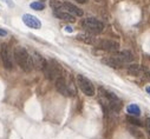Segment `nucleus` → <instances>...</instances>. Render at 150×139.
<instances>
[{"label": "nucleus", "mask_w": 150, "mask_h": 139, "mask_svg": "<svg viewBox=\"0 0 150 139\" xmlns=\"http://www.w3.org/2000/svg\"><path fill=\"white\" fill-rule=\"evenodd\" d=\"M98 48L108 51V52H117L120 50V44L115 40H100L95 44Z\"/></svg>", "instance_id": "6e6552de"}, {"label": "nucleus", "mask_w": 150, "mask_h": 139, "mask_svg": "<svg viewBox=\"0 0 150 139\" xmlns=\"http://www.w3.org/2000/svg\"><path fill=\"white\" fill-rule=\"evenodd\" d=\"M128 72L131 74V76H139L142 72H143V68L139 66V65H130L128 67Z\"/></svg>", "instance_id": "dca6fc26"}, {"label": "nucleus", "mask_w": 150, "mask_h": 139, "mask_svg": "<svg viewBox=\"0 0 150 139\" xmlns=\"http://www.w3.org/2000/svg\"><path fill=\"white\" fill-rule=\"evenodd\" d=\"M54 81H56V88L58 90L59 93H62L63 95H66V97L73 95V91L71 90V86L67 84L66 79L63 76L59 77L58 79H56Z\"/></svg>", "instance_id": "423d86ee"}, {"label": "nucleus", "mask_w": 150, "mask_h": 139, "mask_svg": "<svg viewBox=\"0 0 150 139\" xmlns=\"http://www.w3.org/2000/svg\"><path fill=\"white\" fill-rule=\"evenodd\" d=\"M43 71H44L45 76H46V78L50 79V80H56L59 77H62V67L54 60L47 61L46 66H45V68L43 70Z\"/></svg>", "instance_id": "7ed1b4c3"}, {"label": "nucleus", "mask_w": 150, "mask_h": 139, "mask_svg": "<svg viewBox=\"0 0 150 139\" xmlns=\"http://www.w3.org/2000/svg\"><path fill=\"white\" fill-rule=\"evenodd\" d=\"M23 21H24V24H25L27 27L33 28V29H39V28L42 27L40 20L37 18V17L32 15V14H24V15H23Z\"/></svg>", "instance_id": "1a4fd4ad"}, {"label": "nucleus", "mask_w": 150, "mask_h": 139, "mask_svg": "<svg viewBox=\"0 0 150 139\" xmlns=\"http://www.w3.org/2000/svg\"><path fill=\"white\" fill-rule=\"evenodd\" d=\"M128 120L132 124V125H136V126H142V123L137 119V118H135V117H132V116H129L128 117Z\"/></svg>", "instance_id": "a211bd4d"}, {"label": "nucleus", "mask_w": 150, "mask_h": 139, "mask_svg": "<svg viewBox=\"0 0 150 139\" xmlns=\"http://www.w3.org/2000/svg\"><path fill=\"white\" fill-rule=\"evenodd\" d=\"M112 57H114L122 66L124 64H128V62H130V61L134 60V57H132V54L129 51H122V52H118L117 51V52H114Z\"/></svg>", "instance_id": "9d476101"}, {"label": "nucleus", "mask_w": 150, "mask_h": 139, "mask_svg": "<svg viewBox=\"0 0 150 139\" xmlns=\"http://www.w3.org/2000/svg\"><path fill=\"white\" fill-rule=\"evenodd\" d=\"M82 26L90 33L93 34H99L103 32L104 28V24L102 21H99L96 18H86L82 21Z\"/></svg>", "instance_id": "20e7f679"}, {"label": "nucleus", "mask_w": 150, "mask_h": 139, "mask_svg": "<svg viewBox=\"0 0 150 139\" xmlns=\"http://www.w3.org/2000/svg\"><path fill=\"white\" fill-rule=\"evenodd\" d=\"M146 92L150 94V86H149V87H146Z\"/></svg>", "instance_id": "b1692460"}, {"label": "nucleus", "mask_w": 150, "mask_h": 139, "mask_svg": "<svg viewBox=\"0 0 150 139\" xmlns=\"http://www.w3.org/2000/svg\"><path fill=\"white\" fill-rule=\"evenodd\" d=\"M145 127H146V131H148L149 134H150V118H148V119L145 120Z\"/></svg>", "instance_id": "6ab92c4d"}, {"label": "nucleus", "mask_w": 150, "mask_h": 139, "mask_svg": "<svg viewBox=\"0 0 150 139\" xmlns=\"http://www.w3.org/2000/svg\"><path fill=\"white\" fill-rule=\"evenodd\" d=\"M54 15L62 20H65V21H70V22H74V15H72L71 13H69L67 11H53Z\"/></svg>", "instance_id": "ddd939ff"}, {"label": "nucleus", "mask_w": 150, "mask_h": 139, "mask_svg": "<svg viewBox=\"0 0 150 139\" xmlns=\"http://www.w3.org/2000/svg\"><path fill=\"white\" fill-rule=\"evenodd\" d=\"M78 40L85 43V44H96L95 41V38L91 36V34H88V33H83V34H78L77 37Z\"/></svg>", "instance_id": "4468645a"}, {"label": "nucleus", "mask_w": 150, "mask_h": 139, "mask_svg": "<svg viewBox=\"0 0 150 139\" xmlns=\"http://www.w3.org/2000/svg\"><path fill=\"white\" fill-rule=\"evenodd\" d=\"M63 6H64V8L69 12V13H71L72 15H78V17H82L84 13H83V10H81V8H78L77 6H74L73 4H71V3H64L63 4Z\"/></svg>", "instance_id": "f8f14e48"}, {"label": "nucleus", "mask_w": 150, "mask_h": 139, "mask_svg": "<svg viewBox=\"0 0 150 139\" xmlns=\"http://www.w3.org/2000/svg\"><path fill=\"white\" fill-rule=\"evenodd\" d=\"M127 111L132 117H138L141 114V109L138 107V105H136V104H130V105L127 107Z\"/></svg>", "instance_id": "2eb2a0df"}, {"label": "nucleus", "mask_w": 150, "mask_h": 139, "mask_svg": "<svg viewBox=\"0 0 150 139\" xmlns=\"http://www.w3.org/2000/svg\"><path fill=\"white\" fill-rule=\"evenodd\" d=\"M0 57H1L3 65H4V67L6 70H12L13 68V60H12V55H11L8 46L4 45L1 47V53H0Z\"/></svg>", "instance_id": "0eeeda50"}, {"label": "nucleus", "mask_w": 150, "mask_h": 139, "mask_svg": "<svg viewBox=\"0 0 150 139\" xmlns=\"http://www.w3.org/2000/svg\"><path fill=\"white\" fill-rule=\"evenodd\" d=\"M77 84H78V87L81 88V91H82L85 95H88V97L95 95V93H96L95 86H93V84H92L88 78H85L84 76L78 74V76H77Z\"/></svg>", "instance_id": "39448f33"}, {"label": "nucleus", "mask_w": 150, "mask_h": 139, "mask_svg": "<svg viewBox=\"0 0 150 139\" xmlns=\"http://www.w3.org/2000/svg\"><path fill=\"white\" fill-rule=\"evenodd\" d=\"M65 29H66V32H72V28H71L70 26H66V27H65Z\"/></svg>", "instance_id": "4be33fe9"}, {"label": "nucleus", "mask_w": 150, "mask_h": 139, "mask_svg": "<svg viewBox=\"0 0 150 139\" xmlns=\"http://www.w3.org/2000/svg\"><path fill=\"white\" fill-rule=\"evenodd\" d=\"M13 57H14V60L19 65V67L24 71L28 72L33 68L32 67V60H31V55L28 54V52L21 47V46H18L14 48V52H13Z\"/></svg>", "instance_id": "f257e3e1"}, {"label": "nucleus", "mask_w": 150, "mask_h": 139, "mask_svg": "<svg viewBox=\"0 0 150 139\" xmlns=\"http://www.w3.org/2000/svg\"><path fill=\"white\" fill-rule=\"evenodd\" d=\"M6 34H7L6 31H4V29L0 28V37H4V36H6Z\"/></svg>", "instance_id": "aec40b11"}, {"label": "nucleus", "mask_w": 150, "mask_h": 139, "mask_svg": "<svg viewBox=\"0 0 150 139\" xmlns=\"http://www.w3.org/2000/svg\"><path fill=\"white\" fill-rule=\"evenodd\" d=\"M146 78L150 80V71H149V72H146Z\"/></svg>", "instance_id": "5701e85b"}, {"label": "nucleus", "mask_w": 150, "mask_h": 139, "mask_svg": "<svg viewBox=\"0 0 150 139\" xmlns=\"http://www.w3.org/2000/svg\"><path fill=\"white\" fill-rule=\"evenodd\" d=\"M76 1H77V3H79V4H85V3L88 1V0H76Z\"/></svg>", "instance_id": "412c9836"}, {"label": "nucleus", "mask_w": 150, "mask_h": 139, "mask_svg": "<svg viewBox=\"0 0 150 139\" xmlns=\"http://www.w3.org/2000/svg\"><path fill=\"white\" fill-rule=\"evenodd\" d=\"M31 60H32V67H34L35 70H39V71H43L47 62L44 59V57L40 55L39 53H33V55L31 57Z\"/></svg>", "instance_id": "9b49d317"}, {"label": "nucleus", "mask_w": 150, "mask_h": 139, "mask_svg": "<svg viewBox=\"0 0 150 139\" xmlns=\"http://www.w3.org/2000/svg\"><path fill=\"white\" fill-rule=\"evenodd\" d=\"M100 93H103V98L105 99V104H106V106L112 110L114 112H120L121 109H122V102L121 100L116 97V94L114 93H110L103 88H100Z\"/></svg>", "instance_id": "f03ea898"}, {"label": "nucleus", "mask_w": 150, "mask_h": 139, "mask_svg": "<svg viewBox=\"0 0 150 139\" xmlns=\"http://www.w3.org/2000/svg\"><path fill=\"white\" fill-rule=\"evenodd\" d=\"M30 6H31L32 10H35V11H43L45 8V4L44 3H40V1H34Z\"/></svg>", "instance_id": "f3484780"}]
</instances>
